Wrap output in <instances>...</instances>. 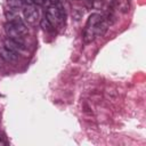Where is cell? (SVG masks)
<instances>
[{
	"mask_svg": "<svg viewBox=\"0 0 146 146\" xmlns=\"http://www.w3.org/2000/svg\"><path fill=\"white\" fill-rule=\"evenodd\" d=\"M5 31H6V34H7V38L21 43V44H24V35L9 22H7L5 24Z\"/></svg>",
	"mask_w": 146,
	"mask_h": 146,
	"instance_id": "cell-3",
	"label": "cell"
},
{
	"mask_svg": "<svg viewBox=\"0 0 146 146\" xmlns=\"http://www.w3.org/2000/svg\"><path fill=\"white\" fill-rule=\"evenodd\" d=\"M23 15L25 22L31 26H34L39 22V11L33 5H27L25 8H23Z\"/></svg>",
	"mask_w": 146,
	"mask_h": 146,
	"instance_id": "cell-2",
	"label": "cell"
},
{
	"mask_svg": "<svg viewBox=\"0 0 146 146\" xmlns=\"http://www.w3.org/2000/svg\"><path fill=\"white\" fill-rule=\"evenodd\" d=\"M83 15H84V10H80V9H74L72 13V16L75 21H79L80 18H82Z\"/></svg>",
	"mask_w": 146,
	"mask_h": 146,
	"instance_id": "cell-9",
	"label": "cell"
},
{
	"mask_svg": "<svg viewBox=\"0 0 146 146\" xmlns=\"http://www.w3.org/2000/svg\"><path fill=\"white\" fill-rule=\"evenodd\" d=\"M91 1H92V0H91Z\"/></svg>",
	"mask_w": 146,
	"mask_h": 146,
	"instance_id": "cell-12",
	"label": "cell"
},
{
	"mask_svg": "<svg viewBox=\"0 0 146 146\" xmlns=\"http://www.w3.org/2000/svg\"><path fill=\"white\" fill-rule=\"evenodd\" d=\"M3 44H5L6 48H8L9 50H11V51H14L16 54H19L21 51L24 50V44H21V43L16 42V41H14V40H11L9 38H5L3 39Z\"/></svg>",
	"mask_w": 146,
	"mask_h": 146,
	"instance_id": "cell-5",
	"label": "cell"
},
{
	"mask_svg": "<svg viewBox=\"0 0 146 146\" xmlns=\"http://www.w3.org/2000/svg\"><path fill=\"white\" fill-rule=\"evenodd\" d=\"M104 15L95 13L91 14L86 23L84 30H83V41L84 43H90L94 41L97 36V24L103 19Z\"/></svg>",
	"mask_w": 146,
	"mask_h": 146,
	"instance_id": "cell-1",
	"label": "cell"
},
{
	"mask_svg": "<svg viewBox=\"0 0 146 146\" xmlns=\"http://www.w3.org/2000/svg\"><path fill=\"white\" fill-rule=\"evenodd\" d=\"M0 57L7 62V63H11V64H15L17 63L18 60V54L9 50L8 48L6 47H0Z\"/></svg>",
	"mask_w": 146,
	"mask_h": 146,
	"instance_id": "cell-4",
	"label": "cell"
},
{
	"mask_svg": "<svg viewBox=\"0 0 146 146\" xmlns=\"http://www.w3.org/2000/svg\"><path fill=\"white\" fill-rule=\"evenodd\" d=\"M40 23H41V26H42V29H43L44 31H47V32L52 31V27H54V26L50 24V22L47 19V17H46V16L41 19V22H40Z\"/></svg>",
	"mask_w": 146,
	"mask_h": 146,
	"instance_id": "cell-8",
	"label": "cell"
},
{
	"mask_svg": "<svg viewBox=\"0 0 146 146\" xmlns=\"http://www.w3.org/2000/svg\"><path fill=\"white\" fill-rule=\"evenodd\" d=\"M7 6L10 10L17 13L18 10L24 8V1L23 0H7Z\"/></svg>",
	"mask_w": 146,
	"mask_h": 146,
	"instance_id": "cell-7",
	"label": "cell"
},
{
	"mask_svg": "<svg viewBox=\"0 0 146 146\" xmlns=\"http://www.w3.org/2000/svg\"><path fill=\"white\" fill-rule=\"evenodd\" d=\"M111 7L117 9L121 13H128L130 9V2L129 0H112Z\"/></svg>",
	"mask_w": 146,
	"mask_h": 146,
	"instance_id": "cell-6",
	"label": "cell"
},
{
	"mask_svg": "<svg viewBox=\"0 0 146 146\" xmlns=\"http://www.w3.org/2000/svg\"><path fill=\"white\" fill-rule=\"evenodd\" d=\"M33 2H34V3H36V5L43 6V5L47 2V0H33Z\"/></svg>",
	"mask_w": 146,
	"mask_h": 146,
	"instance_id": "cell-10",
	"label": "cell"
},
{
	"mask_svg": "<svg viewBox=\"0 0 146 146\" xmlns=\"http://www.w3.org/2000/svg\"><path fill=\"white\" fill-rule=\"evenodd\" d=\"M0 144H5V143H3V141H1V139H0Z\"/></svg>",
	"mask_w": 146,
	"mask_h": 146,
	"instance_id": "cell-11",
	"label": "cell"
}]
</instances>
